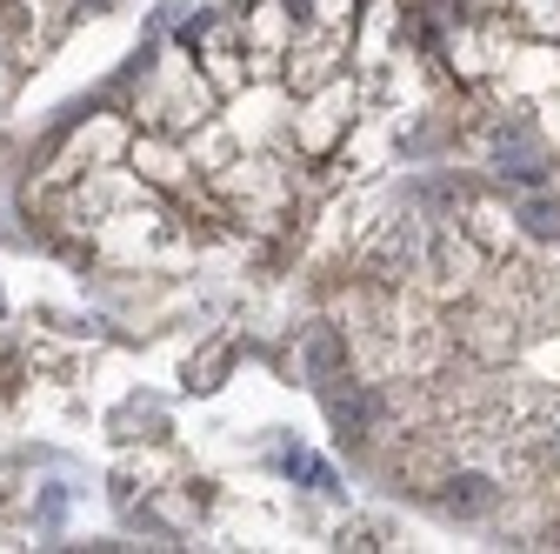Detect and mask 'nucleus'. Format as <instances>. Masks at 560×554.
I'll return each mask as SVG.
<instances>
[{
    "label": "nucleus",
    "instance_id": "nucleus-1",
    "mask_svg": "<svg viewBox=\"0 0 560 554\" xmlns=\"http://www.w3.org/2000/svg\"><path fill=\"white\" fill-rule=\"evenodd\" d=\"M94 8H101V0H0V101H14V88Z\"/></svg>",
    "mask_w": 560,
    "mask_h": 554
},
{
    "label": "nucleus",
    "instance_id": "nucleus-2",
    "mask_svg": "<svg viewBox=\"0 0 560 554\" xmlns=\"http://www.w3.org/2000/svg\"><path fill=\"white\" fill-rule=\"evenodd\" d=\"M354 114H361L354 74H334L327 88L294 94V154H301V161H327L347 134H354Z\"/></svg>",
    "mask_w": 560,
    "mask_h": 554
},
{
    "label": "nucleus",
    "instance_id": "nucleus-3",
    "mask_svg": "<svg viewBox=\"0 0 560 554\" xmlns=\"http://www.w3.org/2000/svg\"><path fill=\"white\" fill-rule=\"evenodd\" d=\"M508 14H514V27L521 34H534V41H560V0H508Z\"/></svg>",
    "mask_w": 560,
    "mask_h": 554
}]
</instances>
